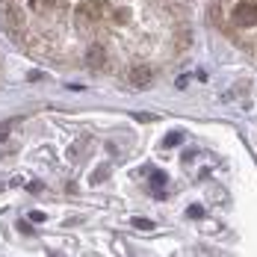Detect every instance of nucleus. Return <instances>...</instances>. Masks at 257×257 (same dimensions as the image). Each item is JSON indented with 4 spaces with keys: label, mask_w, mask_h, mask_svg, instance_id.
Returning <instances> with one entry per match:
<instances>
[{
    "label": "nucleus",
    "mask_w": 257,
    "mask_h": 257,
    "mask_svg": "<svg viewBox=\"0 0 257 257\" xmlns=\"http://www.w3.org/2000/svg\"><path fill=\"white\" fill-rule=\"evenodd\" d=\"M233 21L239 27H254L257 24V0H242L233 9Z\"/></svg>",
    "instance_id": "nucleus-1"
},
{
    "label": "nucleus",
    "mask_w": 257,
    "mask_h": 257,
    "mask_svg": "<svg viewBox=\"0 0 257 257\" xmlns=\"http://www.w3.org/2000/svg\"><path fill=\"white\" fill-rule=\"evenodd\" d=\"M151 80H154V68H151V65H136V68L130 71V83H133L136 89H148Z\"/></svg>",
    "instance_id": "nucleus-2"
},
{
    "label": "nucleus",
    "mask_w": 257,
    "mask_h": 257,
    "mask_svg": "<svg viewBox=\"0 0 257 257\" xmlns=\"http://www.w3.org/2000/svg\"><path fill=\"white\" fill-rule=\"evenodd\" d=\"M103 62H106V51H103V45H92V48L86 51V65H89V68H101Z\"/></svg>",
    "instance_id": "nucleus-3"
},
{
    "label": "nucleus",
    "mask_w": 257,
    "mask_h": 257,
    "mask_svg": "<svg viewBox=\"0 0 257 257\" xmlns=\"http://www.w3.org/2000/svg\"><path fill=\"white\" fill-rule=\"evenodd\" d=\"M6 24L12 27V30H15V27H21V24H24V12H21L18 6H12V3L6 6Z\"/></svg>",
    "instance_id": "nucleus-4"
},
{
    "label": "nucleus",
    "mask_w": 257,
    "mask_h": 257,
    "mask_svg": "<svg viewBox=\"0 0 257 257\" xmlns=\"http://www.w3.org/2000/svg\"><path fill=\"white\" fill-rule=\"evenodd\" d=\"M101 3H98V0H92V3H86V6H83V15H86V18H89V21H98V18H101Z\"/></svg>",
    "instance_id": "nucleus-5"
},
{
    "label": "nucleus",
    "mask_w": 257,
    "mask_h": 257,
    "mask_svg": "<svg viewBox=\"0 0 257 257\" xmlns=\"http://www.w3.org/2000/svg\"><path fill=\"white\" fill-rule=\"evenodd\" d=\"M178 142H180V133H178V130H172V133L166 136V148H175Z\"/></svg>",
    "instance_id": "nucleus-6"
},
{
    "label": "nucleus",
    "mask_w": 257,
    "mask_h": 257,
    "mask_svg": "<svg viewBox=\"0 0 257 257\" xmlns=\"http://www.w3.org/2000/svg\"><path fill=\"white\" fill-rule=\"evenodd\" d=\"M133 225H136L139 231H151V228H154V225H151L148 219H142V216H139V219H133Z\"/></svg>",
    "instance_id": "nucleus-7"
},
{
    "label": "nucleus",
    "mask_w": 257,
    "mask_h": 257,
    "mask_svg": "<svg viewBox=\"0 0 257 257\" xmlns=\"http://www.w3.org/2000/svg\"><path fill=\"white\" fill-rule=\"evenodd\" d=\"M186 213H189V219H201V216H204V207L192 204V207H189V210H186Z\"/></svg>",
    "instance_id": "nucleus-8"
},
{
    "label": "nucleus",
    "mask_w": 257,
    "mask_h": 257,
    "mask_svg": "<svg viewBox=\"0 0 257 257\" xmlns=\"http://www.w3.org/2000/svg\"><path fill=\"white\" fill-rule=\"evenodd\" d=\"M56 6V0H33V9H51Z\"/></svg>",
    "instance_id": "nucleus-9"
},
{
    "label": "nucleus",
    "mask_w": 257,
    "mask_h": 257,
    "mask_svg": "<svg viewBox=\"0 0 257 257\" xmlns=\"http://www.w3.org/2000/svg\"><path fill=\"white\" fill-rule=\"evenodd\" d=\"M151 183H154V186H166V175H163V172H154V175H151Z\"/></svg>",
    "instance_id": "nucleus-10"
},
{
    "label": "nucleus",
    "mask_w": 257,
    "mask_h": 257,
    "mask_svg": "<svg viewBox=\"0 0 257 257\" xmlns=\"http://www.w3.org/2000/svg\"><path fill=\"white\" fill-rule=\"evenodd\" d=\"M27 189H30V192H42V183H39V180H33V183H30Z\"/></svg>",
    "instance_id": "nucleus-11"
},
{
    "label": "nucleus",
    "mask_w": 257,
    "mask_h": 257,
    "mask_svg": "<svg viewBox=\"0 0 257 257\" xmlns=\"http://www.w3.org/2000/svg\"><path fill=\"white\" fill-rule=\"evenodd\" d=\"M6 136H9V127H0V142H3Z\"/></svg>",
    "instance_id": "nucleus-12"
}]
</instances>
